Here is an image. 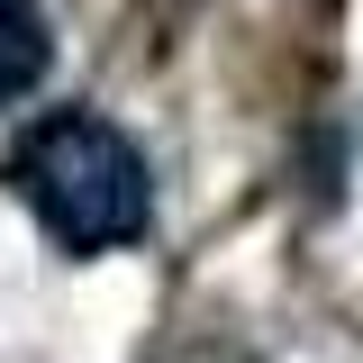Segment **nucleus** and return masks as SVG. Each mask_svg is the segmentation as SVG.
<instances>
[{
  "instance_id": "nucleus-1",
  "label": "nucleus",
  "mask_w": 363,
  "mask_h": 363,
  "mask_svg": "<svg viewBox=\"0 0 363 363\" xmlns=\"http://www.w3.org/2000/svg\"><path fill=\"white\" fill-rule=\"evenodd\" d=\"M9 200L45 227V245L55 255H118L136 245L145 227H155V164H145V145H136L118 118H100V109H45L37 128L9 145Z\"/></svg>"
},
{
  "instance_id": "nucleus-2",
  "label": "nucleus",
  "mask_w": 363,
  "mask_h": 363,
  "mask_svg": "<svg viewBox=\"0 0 363 363\" xmlns=\"http://www.w3.org/2000/svg\"><path fill=\"white\" fill-rule=\"evenodd\" d=\"M45 64H55V28H45L37 0H0V109L9 100H28L45 82Z\"/></svg>"
}]
</instances>
